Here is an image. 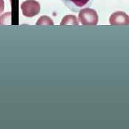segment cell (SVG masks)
<instances>
[{"label":"cell","instance_id":"obj_1","mask_svg":"<svg viewBox=\"0 0 129 129\" xmlns=\"http://www.w3.org/2000/svg\"><path fill=\"white\" fill-rule=\"evenodd\" d=\"M79 20L83 25H96L98 22V16L96 11L90 8L80 10Z\"/></svg>","mask_w":129,"mask_h":129},{"label":"cell","instance_id":"obj_2","mask_svg":"<svg viewBox=\"0 0 129 129\" xmlns=\"http://www.w3.org/2000/svg\"><path fill=\"white\" fill-rule=\"evenodd\" d=\"M21 9L23 15L27 17H32L40 13V5L35 0H27L22 2Z\"/></svg>","mask_w":129,"mask_h":129},{"label":"cell","instance_id":"obj_3","mask_svg":"<svg viewBox=\"0 0 129 129\" xmlns=\"http://www.w3.org/2000/svg\"><path fill=\"white\" fill-rule=\"evenodd\" d=\"M72 12H78L82 9L90 7L94 0H61Z\"/></svg>","mask_w":129,"mask_h":129},{"label":"cell","instance_id":"obj_4","mask_svg":"<svg viewBox=\"0 0 129 129\" xmlns=\"http://www.w3.org/2000/svg\"><path fill=\"white\" fill-rule=\"evenodd\" d=\"M110 24L112 25H128L129 24V17L123 12H117L111 14Z\"/></svg>","mask_w":129,"mask_h":129},{"label":"cell","instance_id":"obj_5","mask_svg":"<svg viewBox=\"0 0 129 129\" xmlns=\"http://www.w3.org/2000/svg\"><path fill=\"white\" fill-rule=\"evenodd\" d=\"M61 25H65V24H79L78 19L74 15H68L63 17L62 19V22L60 23Z\"/></svg>","mask_w":129,"mask_h":129},{"label":"cell","instance_id":"obj_6","mask_svg":"<svg viewBox=\"0 0 129 129\" xmlns=\"http://www.w3.org/2000/svg\"><path fill=\"white\" fill-rule=\"evenodd\" d=\"M37 25H53V22L47 16H42L37 22Z\"/></svg>","mask_w":129,"mask_h":129},{"label":"cell","instance_id":"obj_7","mask_svg":"<svg viewBox=\"0 0 129 129\" xmlns=\"http://www.w3.org/2000/svg\"><path fill=\"white\" fill-rule=\"evenodd\" d=\"M11 22V12H7L0 17V24H9Z\"/></svg>","mask_w":129,"mask_h":129},{"label":"cell","instance_id":"obj_8","mask_svg":"<svg viewBox=\"0 0 129 129\" xmlns=\"http://www.w3.org/2000/svg\"><path fill=\"white\" fill-rule=\"evenodd\" d=\"M5 9V2L4 0H0V13H2Z\"/></svg>","mask_w":129,"mask_h":129}]
</instances>
